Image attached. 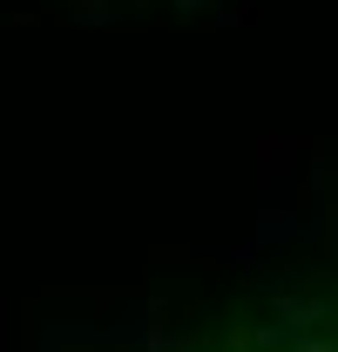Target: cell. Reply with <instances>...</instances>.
<instances>
[{"mask_svg":"<svg viewBox=\"0 0 338 352\" xmlns=\"http://www.w3.org/2000/svg\"><path fill=\"white\" fill-rule=\"evenodd\" d=\"M95 352H338V292H297L216 325H156Z\"/></svg>","mask_w":338,"mask_h":352,"instance_id":"obj_1","label":"cell"}]
</instances>
